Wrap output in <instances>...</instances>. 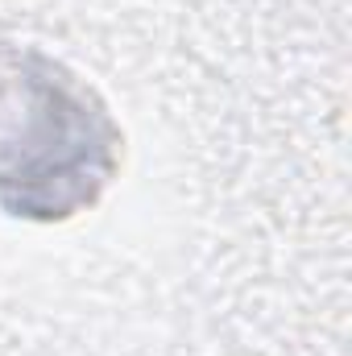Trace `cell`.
<instances>
[{
  "instance_id": "obj_1",
  "label": "cell",
  "mask_w": 352,
  "mask_h": 356,
  "mask_svg": "<svg viewBox=\"0 0 352 356\" xmlns=\"http://www.w3.org/2000/svg\"><path fill=\"white\" fill-rule=\"evenodd\" d=\"M116 145L104 104L63 63L0 46V203L13 216L63 220L95 203Z\"/></svg>"
}]
</instances>
